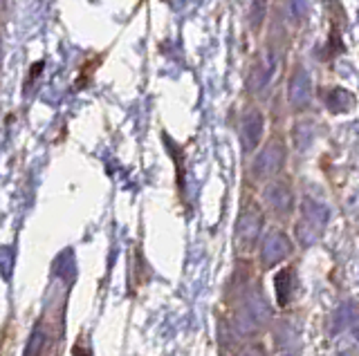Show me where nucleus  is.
Returning <instances> with one entry per match:
<instances>
[{"instance_id":"5","label":"nucleus","mask_w":359,"mask_h":356,"mask_svg":"<svg viewBox=\"0 0 359 356\" xmlns=\"http://www.w3.org/2000/svg\"><path fill=\"white\" fill-rule=\"evenodd\" d=\"M312 99H314L312 76L303 65H297L287 81V104L294 113H303V110H308L312 106Z\"/></svg>"},{"instance_id":"7","label":"nucleus","mask_w":359,"mask_h":356,"mask_svg":"<svg viewBox=\"0 0 359 356\" xmlns=\"http://www.w3.org/2000/svg\"><path fill=\"white\" fill-rule=\"evenodd\" d=\"M263 132H265V117L258 108H250L245 110V115L241 119V146H243V152L250 155L258 148V143L263 139Z\"/></svg>"},{"instance_id":"4","label":"nucleus","mask_w":359,"mask_h":356,"mask_svg":"<svg viewBox=\"0 0 359 356\" xmlns=\"http://www.w3.org/2000/svg\"><path fill=\"white\" fill-rule=\"evenodd\" d=\"M261 231H263V211L254 202H250L241 211L238 222H236V244L241 249H252L258 242V238H261Z\"/></svg>"},{"instance_id":"9","label":"nucleus","mask_w":359,"mask_h":356,"mask_svg":"<svg viewBox=\"0 0 359 356\" xmlns=\"http://www.w3.org/2000/svg\"><path fill=\"white\" fill-rule=\"evenodd\" d=\"M276 74V61L272 52H265L256 59V63L250 70V90L258 97H263V92L269 87Z\"/></svg>"},{"instance_id":"12","label":"nucleus","mask_w":359,"mask_h":356,"mask_svg":"<svg viewBox=\"0 0 359 356\" xmlns=\"http://www.w3.org/2000/svg\"><path fill=\"white\" fill-rule=\"evenodd\" d=\"M285 16L290 25L301 27L308 18V0H285Z\"/></svg>"},{"instance_id":"17","label":"nucleus","mask_w":359,"mask_h":356,"mask_svg":"<svg viewBox=\"0 0 359 356\" xmlns=\"http://www.w3.org/2000/svg\"><path fill=\"white\" fill-rule=\"evenodd\" d=\"M72 356H90V354L86 350H81V348H74L72 350Z\"/></svg>"},{"instance_id":"14","label":"nucleus","mask_w":359,"mask_h":356,"mask_svg":"<svg viewBox=\"0 0 359 356\" xmlns=\"http://www.w3.org/2000/svg\"><path fill=\"white\" fill-rule=\"evenodd\" d=\"M43 343H45V332L41 327H36L32 332V336H29V341L25 345V352H22V356H39Z\"/></svg>"},{"instance_id":"10","label":"nucleus","mask_w":359,"mask_h":356,"mask_svg":"<svg viewBox=\"0 0 359 356\" xmlns=\"http://www.w3.org/2000/svg\"><path fill=\"white\" fill-rule=\"evenodd\" d=\"M274 287H276V300L280 307H285L290 300H292V294H294V287H297V273L292 266L287 269L278 271L276 280H274Z\"/></svg>"},{"instance_id":"3","label":"nucleus","mask_w":359,"mask_h":356,"mask_svg":"<svg viewBox=\"0 0 359 356\" xmlns=\"http://www.w3.org/2000/svg\"><path fill=\"white\" fill-rule=\"evenodd\" d=\"M285 162H287L285 143L280 139H272V141H267V146L256 155L252 173L256 180H272V177H276L280 171H283Z\"/></svg>"},{"instance_id":"11","label":"nucleus","mask_w":359,"mask_h":356,"mask_svg":"<svg viewBox=\"0 0 359 356\" xmlns=\"http://www.w3.org/2000/svg\"><path fill=\"white\" fill-rule=\"evenodd\" d=\"M325 106H328L330 113L339 115V113H346V110H351L355 106V99L351 92L339 90V87H332V90L325 94Z\"/></svg>"},{"instance_id":"18","label":"nucleus","mask_w":359,"mask_h":356,"mask_svg":"<svg viewBox=\"0 0 359 356\" xmlns=\"http://www.w3.org/2000/svg\"><path fill=\"white\" fill-rule=\"evenodd\" d=\"M285 356H294V354H285Z\"/></svg>"},{"instance_id":"16","label":"nucleus","mask_w":359,"mask_h":356,"mask_svg":"<svg viewBox=\"0 0 359 356\" xmlns=\"http://www.w3.org/2000/svg\"><path fill=\"white\" fill-rule=\"evenodd\" d=\"M238 356H265L261 345H250V348H245Z\"/></svg>"},{"instance_id":"1","label":"nucleus","mask_w":359,"mask_h":356,"mask_svg":"<svg viewBox=\"0 0 359 356\" xmlns=\"http://www.w3.org/2000/svg\"><path fill=\"white\" fill-rule=\"evenodd\" d=\"M328 218H330L328 206L312 197H303L301 218L297 225V238L303 247H312V244L319 242V238L325 231V225H328Z\"/></svg>"},{"instance_id":"13","label":"nucleus","mask_w":359,"mask_h":356,"mask_svg":"<svg viewBox=\"0 0 359 356\" xmlns=\"http://www.w3.org/2000/svg\"><path fill=\"white\" fill-rule=\"evenodd\" d=\"M265 16H267V0H252L250 5V25L254 31H258L265 23Z\"/></svg>"},{"instance_id":"2","label":"nucleus","mask_w":359,"mask_h":356,"mask_svg":"<svg viewBox=\"0 0 359 356\" xmlns=\"http://www.w3.org/2000/svg\"><path fill=\"white\" fill-rule=\"evenodd\" d=\"M267 316H269V307L263 300L261 292L247 294L241 300V305H238V309H236V314H233L231 327L236 332V336H250V334L258 332L265 325Z\"/></svg>"},{"instance_id":"6","label":"nucleus","mask_w":359,"mask_h":356,"mask_svg":"<svg viewBox=\"0 0 359 356\" xmlns=\"http://www.w3.org/2000/svg\"><path fill=\"white\" fill-rule=\"evenodd\" d=\"M292 251H294V247H292V240L287 238V233L274 229L267 233L261 244V262L265 269H269V266H276L278 262H283L287 255H292Z\"/></svg>"},{"instance_id":"15","label":"nucleus","mask_w":359,"mask_h":356,"mask_svg":"<svg viewBox=\"0 0 359 356\" xmlns=\"http://www.w3.org/2000/svg\"><path fill=\"white\" fill-rule=\"evenodd\" d=\"M3 276H5V280L11 276V264H14V260H16V253H14V249L11 247H3Z\"/></svg>"},{"instance_id":"8","label":"nucleus","mask_w":359,"mask_h":356,"mask_svg":"<svg viewBox=\"0 0 359 356\" xmlns=\"http://www.w3.org/2000/svg\"><path fill=\"white\" fill-rule=\"evenodd\" d=\"M263 199L265 204L278 215H287L292 208H294V193H292V186L283 180H274L263 188Z\"/></svg>"}]
</instances>
